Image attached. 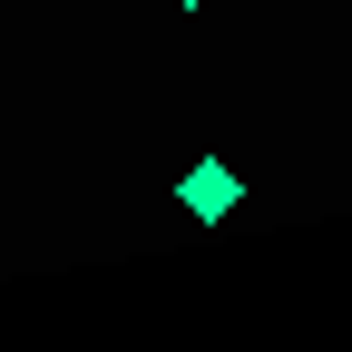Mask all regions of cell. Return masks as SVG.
Here are the masks:
<instances>
[{
	"mask_svg": "<svg viewBox=\"0 0 352 352\" xmlns=\"http://www.w3.org/2000/svg\"><path fill=\"white\" fill-rule=\"evenodd\" d=\"M176 196H186V215H206V226H215V215H235L245 186H235V166H215V157H206V166H186V186H176Z\"/></svg>",
	"mask_w": 352,
	"mask_h": 352,
	"instance_id": "6da1fadb",
	"label": "cell"
},
{
	"mask_svg": "<svg viewBox=\"0 0 352 352\" xmlns=\"http://www.w3.org/2000/svg\"><path fill=\"white\" fill-rule=\"evenodd\" d=\"M176 10H206V0H176Z\"/></svg>",
	"mask_w": 352,
	"mask_h": 352,
	"instance_id": "7a4b0ae2",
	"label": "cell"
}]
</instances>
